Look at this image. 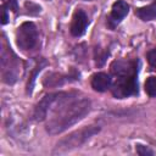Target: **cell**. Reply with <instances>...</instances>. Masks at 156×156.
Masks as SVG:
<instances>
[{"mask_svg": "<svg viewBox=\"0 0 156 156\" xmlns=\"http://www.w3.org/2000/svg\"><path fill=\"white\" fill-rule=\"evenodd\" d=\"M98 132H99V128L93 127V126L83 128L78 132H74L69 136H67L66 139L61 140L60 144H57V150L58 151H67V150H71L73 147L80 146L83 143H85L90 136H93Z\"/></svg>", "mask_w": 156, "mask_h": 156, "instance_id": "cell-4", "label": "cell"}, {"mask_svg": "<svg viewBox=\"0 0 156 156\" xmlns=\"http://www.w3.org/2000/svg\"><path fill=\"white\" fill-rule=\"evenodd\" d=\"M90 111V101L87 99H74L71 94L65 100L56 104L46 124V130L50 134H58L66 130L68 127L73 126L80 121ZM49 112V113H50Z\"/></svg>", "mask_w": 156, "mask_h": 156, "instance_id": "cell-1", "label": "cell"}, {"mask_svg": "<svg viewBox=\"0 0 156 156\" xmlns=\"http://www.w3.org/2000/svg\"><path fill=\"white\" fill-rule=\"evenodd\" d=\"M135 15L143 21H152L156 18V0L149 6L140 7L135 11Z\"/></svg>", "mask_w": 156, "mask_h": 156, "instance_id": "cell-9", "label": "cell"}, {"mask_svg": "<svg viewBox=\"0 0 156 156\" xmlns=\"http://www.w3.org/2000/svg\"><path fill=\"white\" fill-rule=\"evenodd\" d=\"M87 1H90V0H87Z\"/></svg>", "mask_w": 156, "mask_h": 156, "instance_id": "cell-15", "label": "cell"}, {"mask_svg": "<svg viewBox=\"0 0 156 156\" xmlns=\"http://www.w3.org/2000/svg\"><path fill=\"white\" fill-rule=\"evenodd\" d=\"M112 84V79L106 73H95L91 77V87L96 91H106Z\"/></svg>", "mask_w": 156, "mask_h": 156, "instance_id": "cell-8", "label": "cell"}, {"mask_svg": "<svg viewBox=\"0 0 156 156\" xmlns=\"http://www.w3.org/2000/svg\"><path fill=\"white\" fill-rule=\"evenodd\" d=\"M1 12H2L1 23H2V24H5V23L7 22V12H6V7H5V6H2V9H1Z\"/></svg>", "mask_w": 156, "mask_h": 156, "instance_id": "cell-14", "label": "cell"}, {"mask_svg": "<svg viewBox=\"0 0 156 156\" xmlns=\"http://www.w3.org/2000/svg\"><path fill=\"white\" fill-rule=\"evenodd\" d=\"M145 91L150 96H156V77H149L145 82Z\"/></svg>", "mask_w": 156, "mask_h": 156, "instance_id": "cell-10", "label": "cell"}, {"mask_svg": "<svg viewBox=\"0 0 156 156\" xmlns=\"http://www.w3.org/2000/svg\"><path fill=\"white\" fill-rule=\"evenodd\" d=\"M2 6H5L6 9L12 10V11H15V12L18 10L17 0H2Z\"/></svg>", "mask_w": 156, "mask_h": 156, "instance_id": "cell-11", "label": "cell"}, {"mask_svg": "<svg viewBox=\"0 0 156 156\" xmlns=\"http://www.w3.org/2000/svg\"><path fill=\"white\" fill-rule=\"evenodd\" d=\"M129 12V5L123 1V0H118L112 5V10L108 17V26L111 28H115L117 24L121 23V21L127 16V13Z\"/></svg>", "mask_w": 156, "mask_h": 156, "instance_id": "cell-6", "label": "cell"}, {"mask_svg": "<svg viewBox=\"0 0 156 156\" xmlns=\"http://www.w3.org/2000/svg\"><path fill=\"white\" fill-rule=\"evenodd\" d=\"M136 152L140 155V156H146V155H154V151L150 150L149 147L144 146V145H136Z\"/></svg>", "mask_w": 156, "mask_h": 156, "instance_id": "cell-12", "label": "cell"}, {"mask_svg": "<svg viewBox=\"0 0 156 156\" xmlns=\"http://www.w3.org/2000/svg\"><path fill=\"white\" fill-rule=\"evenodd\" d=\"M71 94L68 93H55V94H49L45 95L39 104L37 105L35 110H34V119L35 121H43L48 117V113L52 110V107L58 104L60 101L65 100L66 98H68Z\"/></svg>", "mask_w": 156, "mask_h": 156, "instance_id": "cell-5", "label": "cell"}, {"mask_svg": "<svg viewBox=\"0 0 156 156\" xmlns=\"http://www.w3.org/2000/svg\"><path fill=\"white\" fill-rule=\"evenodd\" d=\"M111 72L115 77L111 84L113 96L118 99L138 94V62L118 60L111 65Z\"/></svg>", "mask_w": 156, "mask_h": 156, "instance_id": "cell-2", "label": "cell"}, {"mask_svg": "<svg viewBox=\"0 0 156 156\" xmlns=\"http://www.w3.org/2000/svg\"><path fill=\"white\" fill-rule=\"evenodd\" d=\"M16 41L20 49L30 50L38 44V30L34 23L24 22L16 32Z\"/></svg>", "mask_w": 156, "mask_h": 156, "instance_id": "cell-3", "label": "cell"}, {"mask_svg": "<svg viewBox=\"0 0 156 156\" xmlns=\"http://www.w3.org/2000/svg\"><path fill=\"white\" fill-rule=\"evenodd\" d=\"M147 61H149L150 66L152 67V69L156 71V49L151 50V51L147 54Z\"/></svg>", "mask_w": 156, "mask_h": 156, "instance_id": "cell-13", "label": "cell"}, {"mask_svg": "<svg viewBox=\"0 0 156 156\" xmlns=\"http://www.w3.org/2000/svg\"><path fill=\"white\" fill-rule=\"evenodd\" d=\"M89 24L88 16L83 10H77L72 17V23H71V33L74 37H80L85 33V29Z\"/></svg>", "mask_w": 156, "mask_h": 156, "instance_id": "cell-7", "label": "cell"}]
</instances>
